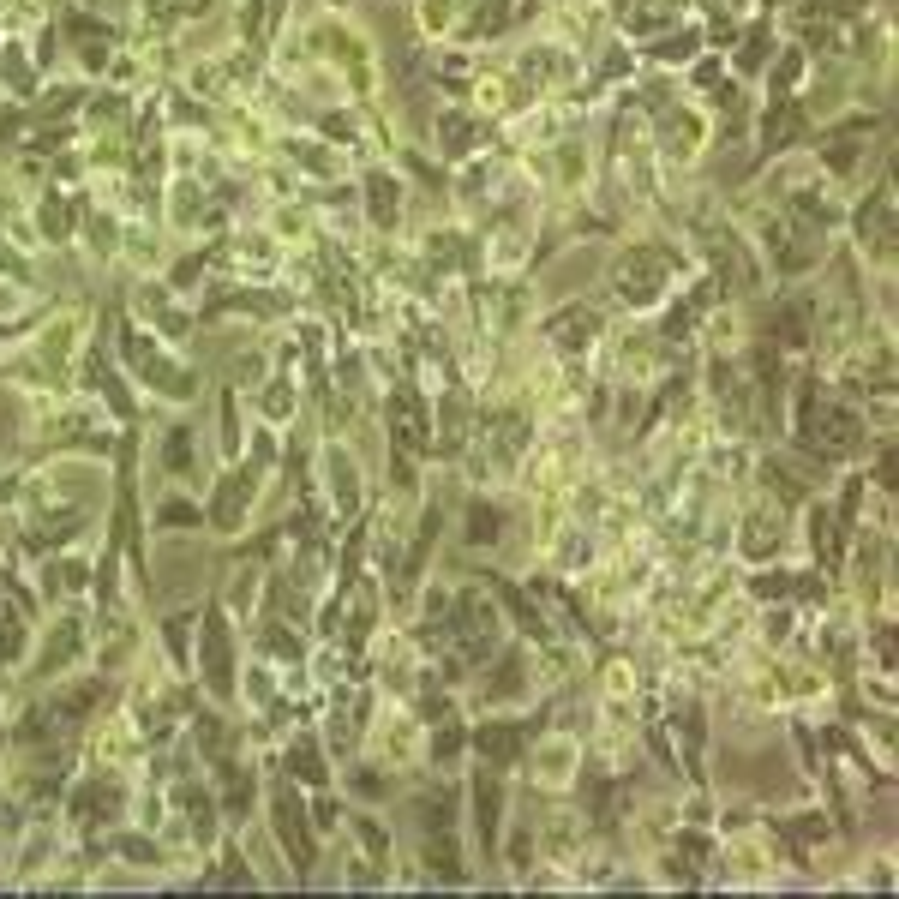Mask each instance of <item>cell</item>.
<instances>
[{"label": "cell", "mask_w": 899, "mask_h": 899, "mask_svg": "<svg viewBox=\"0 0 899 899\" xmlns=\"http://www.w3.org/2000/svg\"><path fill=\"white\" fill-rule=\"evenodd\" d=\"M168 468H174V474H186V468H192V432H186V426H174V432H168Z\"/></svg>", "instance_id": "obj_1"}, {"label": "cell", "mask_w": 899, "mask_h": 899, "mask_svg": "<svg viewBox=\"0 0 899 899\" xmlns=\"http://www.w3.org/2000/svg\"><path fill=\"white\" fill-rule=\"evenodd\" d=\"M468 540H498V510H492V504H474V510H468Z\"/></svg>", "instance_id": "obj_2"}, {"label": "cell", "mask_w": 899, "mask_h": 899, "mask_svg": "<svg viewBox=\"0 0 899 899\" xmlns=\"http://www.w3.org/2000/svg\"><path fill=\"white\" fill-rule=\"evenodd\" d=\"M276 834H282V846H294V852L306 858V834H300V822H294V810H288V798L276 804Z\"/></svg>", "instance_id": "obj_3"}, {"label": "cell", "mask_w": 899, "mask_h": 899, "mask_svg": "<svg viewBox=\"0 0 899 899\" xmlns=\"http://www.w3.org/2000/svg\"><path fill=\"white\" fill-rule=\"evenodd\" d=\"M372 216H378V222L396 216V186H390V180H372Z\"/></svg>", "instance_id": "obj_4"}, {"label": "cell", "mask_w": 899, "mask_h": 899, "mask_svg": "<svg viewBox=\"0 0 899 899\" xmlns=\"http://www.w3.org/2000/svg\"><path fill=\"white\" fill-rule=\"evenodd\" d=\"M690 48H696V36H678V42L666 36V42H654V54H660V60H684Z\"/></svg>", "instance_id": "obj_5"}]
</instances>
